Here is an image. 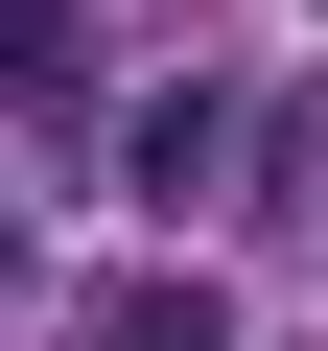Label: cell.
Wrapping results in <instances>:
<instances>
[{
	"mask_svg": "<svg viewBox=\"0 0 328 351\" xmlns=\"http://www.w3.org/2000/svg\"><path fill=\"white\" fill-rule=\"evenodd\" d=\"M94 351H235V304H211V281H117V328H94Z\"/></svg>",
	"mask_w": 328,
	"mask_h": 351,
	"instance_id": "3",
	"label": "cell"
},
{
	"mask_svg": "<svg viewBox=\"0 0 328 351\" xmlns=\"http://www.w3.org/2000/svg\"><path fill=\"white\" fill-rule=\"evenodd\" d=\"M0 281H24V188H0Z\"/></svg>",
	"mask_w": 328,
	"mask_h": 351,
	"instance_id": "4",
	"label": "cell"
},
{
	"mask_svg": "<svg viewBox=\"0 0 328 351\" xmlns=\"http://www.w3.org/2000/svg\"><path fill=\"white\" fill-rule=\"evenodd\" d=\"M117 164H141V211L235 188V94H211V71H188V94H141V117H117Z\"/></svg>",
	"mask_w": 328,
	"mask_h": 351,
	"instance_id": "1",
	"label": "cell"
},
{
	"mask_svg": "<svg viewBox=\"0 0 328 351\" xmlns=\"http://www.w3.org/2000/svg\"><path fill=\"white\" fill-rule=\"evenodd\" d=\"M0 94H24V117H94V24H71V0H0Z\"/></svg>",
	"mask_w": 328,
	"mask_h": 351,
	"instance_id": "2",
	"label": "cell"
}]
</instances>
